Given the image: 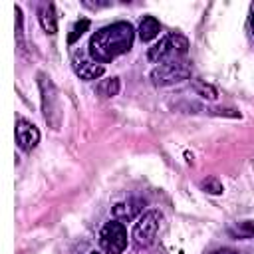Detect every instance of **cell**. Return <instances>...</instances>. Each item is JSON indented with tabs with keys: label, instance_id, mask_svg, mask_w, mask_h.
I'll return each mask as SVG.
<instances>
[{
	"label": "cell",
	"instance_id": "cell-14",
	"mask_svg": "<svg viewBox=\"0 0 254 254\" xmlns=\"http://www.w3.org/2000/svg\"><path fill=\"white\" fill-rule=\"evenodd\" d=\"M119 89H121V81H119V77L103 79V81L97 85V93H99L101 97H113V95L119 93Z\"/></svg>",
	"mask_w": 254,
	"mask_h": 254
},
{
	"label": "cell",
	"instance_id": "cell-15",
	"mask_svg": "<svg viewBox=\"0 0 254 254\" xmlns=\"http://www.w3.org/2000/svg\"><path fill=\"white\" fill-rule=\"evenodd\" d=\"M89 28V20L87 18H81V20H77L75 24H73V28H71V32H69V36H67V44L71 46V44H75L81 36H83V32Z\"/></svg>",
	"mask_w": 254,
	"mask_h": 254
},
{
	"label": "cell",
	"instance_id": "cell-1",
	"mask_svg": "<svg viewBox=\"0 0 254 254\" xmlns=\"http://www.w3.org/2000/svg\"><path fill=\"white\" fill-rule=\"evenodd\" d=\"M135 28L129 22H113L99 28L87 44V54L97 64H109L133 48Z\"/></svg>",
	"mask_w": 254,
	"mask_h": 254
},
{
	"label": "cell",
	"instance_id": "cell-6",
	"mask_svg": "<svg viewBox=\"0 0 254 254\" xmlns=\"http://www.w3.org/2000/svg\"><path fill=\"white\" fill-rule=\"evenodd\" d=\"M99 246L105 254H121L127 248V228L119 220H109L99 232Z\"/></svg>",
	"mask_w": 254,
	"mask_h": 254
},
{
	"label": "cell",
	"instance_id": "cell-10",
	"mask_svg": "<svg viewBox=\"0 0 254 254\" xmlns=\"http://www.w3.org/2000/svg\"><path fill=\"white\" fill-rule=\"evenodd\" d=\"M38 18H40V24H42L46 34L54 36L58 32V18H56L54 4H42L38 10Z\"/></svg>",
	"mask_w": 254,
	"mask_h": 254
},
{
	"label": "cell",
	"instance_id": "cell-7",
	"mask_svg": "<svg viewBox=\"0 0 254 254\" xmlns=\"http://www.w3.org/2000/svg\"><path fill=\"white\" fill-rule=\"evenodd\" d=\"M16 143L24 153H30L40 143V131L28 119H18L16 123Z\"/></svg>",
	"mask_w": 254,
	"mask_h": 254
},
{
	"label": "cell",
	"instance_id": "cell-2",
	"mask_svg": "<svg viewBox=\"0 0 254 254\" xmlns=\"http://www.w3.org/2000/svg\"><path fill=\"white\" fill-rule=\"evenodd\" d=\"M38 87H40V99H42V115L48 127L58 131L62 127V105H60V93L50 75L38 73Z\"/></svg>",
	"mask_w": 254,
	"mask_h": 254
},
{
	"label": "cell",
	"instance_id": "cell-13",
	"mask_svg": "<svg viewBox=\"0 0 254 254\" xmlns=\"http://www.w3.org/2000/svg\"><path fill=\"white\" fill-rule=\"evenodd\" d=\"M190 83H192V89H194L196 95H200V97H204L208 101H214L218 97V91H216L214 85H210V83H206L202 79H190Z\"/></svg>",
	"mask_w": 254,
	"mask_h": 254
},
{
	"label": "cell",
	"instance_id": "cell-9",
	"mask_svg": "<svg viewBox=\"0 0 254 254\" xmlns=\"http://www.w3.org/2000/svg\"><path fill=\"white\" fill-rule=\"evenodd\" d=\"M143 206H145L143 198H127L111 206V216L113 220H119V222H131L143 212Z\"/></svg>",
	"mask_w": 254,
	"mask_h": 254
},
{
	"label": "cell",
	"instance_id": "cell-8",
	"mask_svg": "<svg viewBox=\"0 0 254 254\" xmlns=\"http://www.w3.org/2000/svg\"><path fill=\"white\" fill-rule=\"evenodd\" d=\"M71 65H73V71H75L81 79H85V81L99 79V77L103 75V71H105L103 64H97V62L91 60V58H83L81 54H73Z\"/></svg>",
	"mask_w": 254,
	"mask_h": 254
},
{
	"label": "cell",
	"instance_id": "cell-5",
	"mask_svg": "<svg viewBox=\"0 0 254 254\" xmlns=\"http://www.w3.org/2000/svg\"><path fill=\"white\" fill-rule=\"evenodd\" d=\"M151 83L157 87H167V85H175L181 83L185 79L190 77V64L185 60H177V62H167L157 65L151 71Z\"/></svg>",
	"mask_w": 254,
	"mask_h": 254
},
{
	"label": "cell",
	"instance_id": "cell-12",
	"mask_svg": "<svg viewBox=\"0 0 254 254\" xmlns=\"http://www.w3.org/2000/svg\"><path fill=\"white\" fill-rule=\"evenodd\" d=\"M226 232H228L232 238H236V240L252 238V236H254V220H242V222H236V224L228 226Z\"/></svg>",
	"mask_w": 254,
	"mask_h": 254
},
{
	"label": "cell",
	"instance_id": "cell-17",
	"mask_svg": "<svg viewBox=\"0 0 254 254\" xmlns=\"http://www.w3.org/2000/svg\"><path fill=\"white\" fill-rule=\"evenodd\" d=\"M14 12H16V40H18V44L22 46V44H24V16H22L20 6H16Z\"/></svg>",
	"mask_w": 254,
	"mask_h": 254
},
{
	"label": "cell",
	"instance_id": "cell-19",
	"mask_svg": "<svg viewBox=\"0 0 254 254\" xmlns=\"http://www.w3.org/2000/svg\"><path fill=\"white\" fill-rule=\"evenodd\" d=\"M252 32H254V14H252Z\"/></svg>",
	"mask_w": 254,
	"mask_h": 254
},
{
	"label": "cell",
	"instance_id": "cell-3",
	"mask_svg": "<svg viewBox=\"0 0 254 254\" xmlns=\"http://www.w3.org/2000/svg\"><path fill=\"white\" fill-rule=\"evenodd\" d=\"M189 52V40L181 34H169L165 38H161L155 46L149 48L147 58L151 64H167V62H177L183 60Z\"/></svg>",
	"mask_w": 254,
	"mask_h": 254
},
{
	"label": "cell",
	"instance_id": "cell-11",
	"mask_svg": "<svg viewBox=\"0 0 254 254\" xmlns=\"http://www.w3.org/2000/svg\"><path fill=\"white\" fill-rule=\"evenodd\" d=\"M137 32H139L141 42H151V40H155V38L159 36V32H161V24H159V20H157L155 16H145V18L141 20Z\"/></svg>",
	"mask_w": 254,
	"mask_h": 254
},
{
	"label": "cell",
	"instance_id": "cell-20",
	"mask_svg": "<svg viewBox=\"0 0 254 254\" xmlns=\"http://www.w3.org/2000/svg\"><path fill=\"white\" fill-rule=\"evenodd\" d=\"M89 254H101V252H89Z\"/></svg>",
	"mask_w": 254,
	"mask_h": 254
},
{
	"label": "cell",
	"instance_id": "cell-4",
	"mask_svg": "<svg viewBox=\"0 0 254 254\" xmlns=\"http://www.w3.org/2000/svg\"><path fill=\"white\" fill-rule=\"evenodd\" d=\"M161 222H163L161 210L151 208V210L143 212V214L139 216V220L135 222L133 232H131V238H133L135 246H139V248H149V246L157 240Z\"/></svg>",
	"mask_w": 254,
	"mask_h": 254
},
{
	"label": "cell",
	"instance_id": "cell-16",
	"mask_svg": "<svg viewBox=\"0 0 254 254\" xmlns=\"http://www.w3.org/2000/svg\"><path fill=\"white\" fill-rule=\"evenodd\" d=\"M200 189H202L204 192H208V194H222V190H224L222 183H220L216 177H208V179H204V181L200 183Z\"/></svg>",
	"mask_w": 254,
	"mask_h": 254
},
{
	"label": "cell",
	"instance_id": "cell-18",
	"mask_svg": "<svg viewBox=\"0 0 254 254\" xmlns=\"http://www.w3.org/2000/svg\"><path fill=\"white\" fill-rule=\"evenodd\" d=\"M212 254H240V252H236V250H232V248H220V250H216V252H212Z\"/></svg>",
	"mask_w": 254,
	"mask_h": 254
}]
</instances>
